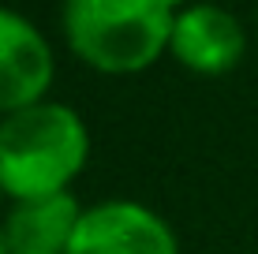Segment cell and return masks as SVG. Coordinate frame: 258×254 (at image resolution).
I'll use <instances>...</instances> for the list:
<instances>
[{
	"instance_id": "6da1fadb",
	"label": "cell",
	"mask_w": 258,
	"mask_h": 254,
	"mask_svg": "<svg viewBox=\"0 0 258 254\" xmlns=\"http://www.w3.org/2000/svg\"><path fill=\"white\" fill-rule=\"evenodd\" d=\"M90 131L60 101H38L0 120V187L12 202L64 195L86 168Z\"/></svg>"
},
{
	"instance_id": "ba28073f",
	"label": "cell",
	"mask_w": 258,
	"mask_h": 254,
	"mask_svg": "<svg viewBox=\"0 0 258 254\" xmlns=\"http://www.w3.org/2000/svg\"><path fill=\"white\" fill-rule=\"evenodd\" d=\"M0 198H8V195H4V187H0Z\"/></svg>"
},
{
	"instance_id": "5b68a950",
	"label": "cell",
	"mask_w": 258,
	"mask_h": 254,
	"mask_svg": "<svg viewBox=\"0 0 258 254\" xmlns=\"http://www.w3.org/2000/svg\"><path fill=\"white\" fill-rule=\"evenodd\" d=\"M168 52L180 67L195 75H225L243 60V23L221 4H187L176 12Z\"/></svg>"
},
{
	"instance_id": "277c9868",
	"label": "cell",
	"mask_w": 258,
	"mask_h": 254,
	"mask_svg": "<svg viewBox=\"0 0 258 254\" xmlns=\"http://www.w3.org/2000/svg\"><path fill=\"white\" fill-rule=\"evenodd\" d=\"M52 49L26 15L0 8V116L45 101L52 86Z\"/></svg>"
},
{
	"instance_id": "52a82bcc",
	"label": "cell",
	"mask_w": 258,
	"mask_h": 254,
	"mask_svg": "<svg viewBox=\"0 0 258 254\" xmlns=\"http://www.w3.org/2000/svg\"><path fill=\"white\" fill-rule=\"evenodd\" d=\"M0 254H8V243H4V232H0Z\"/></svg>"
},
{
	"instance_id": "3957f363",
	"label": "cell",
	"mask_w": 258,
	"mask_h": 254,
	"mask_svg": "<svg viewBox=\"0 0 258 254\" xmlns=\"http://www.w3.org/2000/svg\"><path fill=\"white\" fill-rule=\"evenodd\" d=\"M68 254H180L172 224L131 198L86 206Z\"/></svg>"
},
{
	"instance_id": "7a4b0ae2",
	"label": "cell",
	"mask_w": 258,
	"mask_h": 254,
	"mask_svg": "<svg viewBox=\"0 0 258 254\" xmlns=\"http://www.w3.org/2000/svg\"><path fill=\"white\" fill-rule=\"evenodd\" d=\"M176 8L168 0H64L68 49L101 75H139L165 56Z\"/></svg>"
},
{
	"instance_id": "8992f818",
	"label": "cell",
	"mask_w": 258,
	"mask_h": 254,
	"mask_svg": "<svg viewBox=\"0 0 258 254\" xmlns=\"http://www.w3.org/2000/svg\"><path fill=\"white\" fill-rule=\"evenodd\" d=\"M79 217H83V206L71 191L15 202L4 228H0L8 254H68V243L79 228Z\"/></svg>"
}]
</instances>
